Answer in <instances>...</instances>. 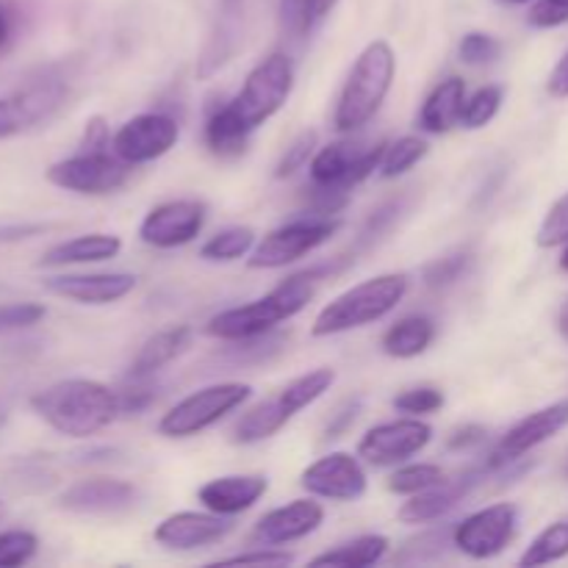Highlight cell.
<instances>
[{
	"instance_id": "obj_1",
	"label": "cell",
	"mask_w": 568,
	"mask_h": 568,
	"mask_svg": "<svg viewBox=\"0 0 568 568\" xmlns=\"http://www.w3.org/2000/svg\"><path fill=\"white\" fill-rule=\"evenodd\" d=\"M294 89V64L286 53H272L250 70L236 98L214 111L205 122V144L220 159L242 155L250 136L286 105Z\"/></svg>"
},
{
	"instance_id": "obj_2",
	"label": "cell",
	"mask_w": 568,
	"mask_h": 568,
	"mask_svg": "<svg viewBox=\"0 0 568 568\" xmlns=\"http://www.w3.org/2000/svg\"><path fill=\"white\" fill-rule=\"evenodd\" d=\"M331 272L333 266H314V270L297 272V275L286 277L281 286H275L270 294H264V297L214 314L209 320V325H205V333L220 338V342H255V338L275 331L281 322L294 320L300 311L308 308L320 283L325 281Z\"/></svg>"
},
{
	"instance_id": "obj_3",
	"label": "cell",
	"mask_w": 568,
	"mask_h": 568,
	"mask_svg": "<svg viewBox=\"0 0 568 568\" xmlns=\"http://www.w3.org/2000/svg\"><path fill=\"white\" fill-rule=\"evenodd\" d=\"M31 410L67 438H89L120 419V394L87 377H70L31 397Z\"/></svg>"
},
{
	"instance_id": "obj_4",
	"label": "cell",
	"mask_w": 568,
	"mask_h": 568,
	"mask_svg": "<svg viewBox=\"0 0 568 568\" xmlns=\"http://www.w3.org/2000/svg\"><path fill=\"white\" fill-rule=\"evenodd\" d=\"M394 75H397V55L386 39H375L361 50L338 94L333 125L342 133H353L364 128L372 116L381 111L392 92Z\"/></svg>"
},
{
	"instance_id": "obj_5",
	"label": "cell",
	"mask_w": 568,
	"mask_h": 568,
	"mask_svg": "<svg viewBox=\"0 0 568 568\" xmlns=\"http://www.w3.org/2000/svg\"><path fill=\"white\" fill-rule=\"evenodd\" d=\"M408 283L410 281L405 272H386V275L369 277V281L347 288V292L338 294L333 303H327L325 308L316 314L314 325H311V336H338V333L358 331V327L375 325V322L386 320V316L405 300Z\"/></svg>"
},
{
	"instance_id": "obj_6",
	"label": "cell",
	"mask_w": 568,
	"mask_h": 568,
	"mask_svg": "<svg viewBox=\"0 0 568 568\" xmlns=\"http://www.w3.org/2000/svg\"><path fill=\"white\" fill-rule=\"evenodd\" d=\"M386 144L388 142H375L369 148H353V144L336 142L316 150L308 164V175L320 214H336L347 203L349 192L375 175V170H381Z\"/></svg>"
},
{
	"instance_id": "obj_7",
	"label": "cell",
	"mask_w": 568,
	"mask_h": 568,
	"mask_svg": "<svg viewBox=\"0 0 568 568\" xmlns=\"http://www.w3.org/2000/svg\"><path fill=\"white\" fill-rule=\"evenodd\" d=\"M333 383H336V372L327 369V366L308 372V375L294 377V381L286 383L275 397L264 399V403H258L255 408H250L247 414L233 425V442L244 444V447L270 442V438L277 436L300 410L314 405L320 397H325L333 388Z\"/></svg>"
},
{
	"instance_id": "obj_8",
	"label": "cell",
	"mask_w": 568,
	"mask_h": 568,
	"mask_svg": "<svg viewBox=\"0 0 568 568\" xmlns=\"http://www.w3.org/2000/svg\"><path fill=\"white\" fill-rule=\"evenodd\" d=\"M253 397L250 383H214L200 392L183 397L175 408L166 410L159 422V433L164 438H192L214 427L236 408H242Z\"/></svg>"
},
{
	"instance_id": "obj_9",
	"label": "cell",
	"mask_w": 568,
	"mask_h": 568,
	"mask_svg": "<svg viewBox=\"0 0 568 568\" xmlns=\"http://www.w3.org/2000/svg\"><path fill=\"white\" fill-rule=\"evenodd\" d=\"M338 227H342L338 216H300V220H292L266 233L253 247L247 264L253 270H283V266L294 264L303 255L314 253L322 244L331 242Z\"/></svg>"
},
{
	"instance_id": "obj_10",
	"label": "cell",
	"mask_w": 568,
	"mask_h": 568,
	"mask_svg": "<svg viewBox=\"0 0 568 568\" xmlns=\"http://www.w3.org/2000/svg\"><path fill=\"white\" fill-rule=\"evenodd\" d=\"M128 175L131 164H125L114 150H78L44 172L48 183L75 194H111L128 181Z\"/></svg>"
},
{
	"instance_id": "obj_11",
	"label": "cell",
	"mask_w": 568,
	"mask_h": 568,
	"mask_svg": "<svg viewBox=\"0 0 568 568\" xmlns=\"http://www.w3.org/2000/svg\"><path fill=\"white\" fill-rule=\"evenodd\" d=\"M519 532V508L510 503L488 505L453 527V547L471 560H491L510 547Z\"/></svg>"
},
{
	"instance_id": "obj_12",
	"label": "cell",
	"mask_w": 568,
	"mask_h": 568,
	"mask_svg": "<svg viewBox=\"0 0 568 568\" xmlns=\"http://www.w3.org/2000/svg\"><path fill=\"white\" fill-rule=\"evenodd\" d=\"M430 442L433 427L419 416H405L369 427L358 444V458L375 469H388L419 455Z\"/></svg>"
},
{
	"instance_id": "obj_13",
	"label": "cell",
	"mask_w": 568,
	"mask_h": 568,
	"mask_svg": "<svg viewBox=\"0 0 568 568\" xmlns=\"http://www.w3.org/2000/svg\"><path fill=\"white\" fill-rule=\"evenodd\" d=\"M181 139V125L175 116L164 111H144L131 116L111 139V150L120 155L125 164H148L170 153Z\"/></svg>"
},
{
	"instance_id": "obj_14",
	"label": "cell",
	"mask_w": 568,
	"mask_h": 568,
	"mask_svg": "<svg viewBox=\"0 0 568 568\" xmlns=\"http://www.w3.org/2000/svg\"><path fill=\"white\" fill-rule=\"evenodd\" d=\"M205 216H209V209H205L203 200H166V203L148 211V216L139 225V239L155 250L183 247L200 236Z\"/></svg>"
},
{
	"instance_id": "obj_15",
	"label": "cell",
	"mask_w": 568,
	"mask_h": 568,
	"mask_svg": "<svg viewBox=\"0 0 568 568\" xmlns=\"http://www.w3.org/2000/svg\"><path fill=\"white\" fill-rule=\"evenodd\" d=\"M564 427H568V399L547 405V408L536 410V414L525 416L521 422H516L508 433L497 442V447L491 449V455L486 458L488 471L505 469V466L516 464V460L525 458L527 453H532L536 447L547 444L549 438L558 436Z\"/></svg>"
},
{
	"instance_id": "obj_16",
	"label": "cell",
	"mask_w": 568,
	"mask_h": 568,
	"mask_svg": "<svg viewBox=\"0 0 568 568\" xmlns=\"http://www.w3.org/2000/svg\"><path fill=\"white\" fill-rule=\"evenodd\" d=\"M300 486L311 497L331 499V503H355L366 494L369 480L361 466L358 455L349 453H331L325 458L314 460L308 469L300 475Z\"/></svg>"
},
{
	"instance_id": "obj_17",
	"label": "cell",
	"mask_w": 568,
	"mask_h": 568,
	"mask_svg": "<svg viewBox=\"0 0 568 568\" xmlns=\"http://www.w3.org/2000/svg\"><path fill=\"white\" fill-rule=\"evenodd\" d=\"M139 488L116 477H92L78 480L59 494L55 505L67 514L78 516H116L136 505Z\"/></svg>"
},
{
	"instance_id": "obj_18",
	"label": "cell",
	"mask_w": 568,
	"mask_h": 568,
	"mask_svg": "<svg viewBox=\"0 0 568 568\" xmlns=\"http://www.w3.org/2000/svg\"><path fill=\"white\" fill-rule=\"evenodd\" d=\"M486 475H488V466L483 464L477 466V469L460 471V475L453 477V480H444L438 483V486L427 488V491L414 494V497L399 508L397 519L403 521V525H427V521L442 519V516H447L449 510L458 508V505L464 503V499L469 497L483 480H486Z\"/></svg>"
},
{
	"instance_id": "obj_19",
	"label": "cell",
	"mask_w": 568,
	"mask_h": 568,
	"mask_svg": "<svg viewBox=\"0 0 568 568\" xmlns=\"http://www.w3.org/2000/svg\"><path fill=\"white\" fill-rule=\"evenodd\" d=\"M233 530V525L227 521V516L220 514H197V510H181V514H172L166 519L159 521V527L153 530L155 544H161L164 549H175V552H192V549L211 547V544H220L227 532Z\"/></svg>"
},
{
	"instance_id": "obj_20",
	"label": "cell",
	"mask_w": 568,
	"mask_h": 568,
	"mask_svg": "<svg viewBox=\"0 0 568 568\" xmlns=\"http://www.w3.org/2000/svg\"><path fill=\"white\" fill-rule=\"evenodd\" d=\"M325 521V508L314 499H294L283 508L270 510L258 519L253 530V541L261 547H286V544L303 541L316 532Z\"/></svg>"
},
{
	"instance_id": "obj_21",
	"label": "cell",
	"mask_w": 568,
	"mask_h": 568,
	"mask_svg": "<svg viewBox=\"0 0 568 568\" xmlns=\"http://www.w3.org/2000/svg\"><path fill=\"white\" fill-rule=\"evenodd\" d=\"M44 288L55 297L72 300L78 305H111L136 288L131 272H89V275H55L44 281Z\"/></svg>"
},
{
	"instance_id": "obj_22",
	"label": "cell",
	"mask_w": 568,
	"mask_h": 568,
	"mask_svg": "<svg viewBox=\"0 0 568 568\" xmlns=\"http://www.w3.org/2000/svg\"><path fill=\"white\" fill-rule=\"evenodd\" d=\"M266 491H270V480L264 475H225L200 486L197 499L211 514L233 519L253 508Z\"/></svg>"
},
{
	"instance_id": "obj_23",
	"label": "cell",
	"mask_w": 568,
	"mask_h": 568,
	"mask_svg": "<svg viewBox=\"0 0 568 568\" xmlns=\"http://www.w3.org/2000/svg\"><path fill=\"white\" fill-rule=\"evenodd\" d=\"M17 109L22 111V120L28 128L48 122L67 100V81L55 70H39L26 78L20 89L11 94Z\"/></svg>"
},
{
	"instance_id": "obj_24",
	"label": "cell",
	"mask_w": 568,
	"mask_h": 568,
	"mask_svg": "<svg viewBox=\"0 0 568 568\" xmlns=\"http://www.w3.org/2000/svg\"><path fill=\"white\" fill-rule=\"evenodd\" d=\"M122 253V239L114 233H87L75 236L70 242H61L50 247L39 258V266H81V264H100L111 261Z\"/></svg>"
},
{
	"instance_id": "obj_25",
	"label": "cell",
	"mask_w": 568,
	"mask_h": 568,
	"mask_svg": "<svg viewBox=\"0 0 568 568\" xmlns=\"http://www.w3.org/2000/svg\"><path fill=\"white\" fill-rule=\"evenodd\" d=\"M192 342V327L178 325L166 327V331H159L155 336H150L148 342L139 347V353L133 355L131 369H128V381H148L155 372L164 369L166 364L178 358L183 349Z\"/></svg>"
},
{
	"instance_id": "obj_26",
	"label": "cell",
	"mask_w": 568,
	"mask_h": 568,
	"mask_svg": "<svg viewBox=\"0 0 568 568\" xmlns=\"http://www.w3.org/2000/svg\"><path fill=\"white\" fill-rule=\"evenodd\" d=\"M466 103V81L464 78L453 75L447 81L438 83L427 100L422 103L419 111V128L425 133H447L455 125H460V114H464Z\"/></svg>"
},
{
	"instance_id": "obj_27",
	"label": "cell",
	"mask_w": 568,
	"mask_h": 568,
	"mask_svg": "<svg viewBox=\"0 0 568 568\" xmlns=\"http://www.w3.org/2000/svg\"><path fill=\"white\" fill-rule=\"evenodd\" d=\"M436 338V322L425 314L405 316V320L394 322L386 333H383V353L388 358L410 361L419 358L422 353H427V347Z\"/></svg>"
},
{
	"instance_id": "obj_28",
	"label": "cell",
	"mask_w": 568,
	"mask_h": 568,
	"mask_svg": "<svg viewBox=\"0 0 568 568\" xmlns=\"http://www.w3.org/2000/svg\"><path fill=\"white\" fill-rule=\"evenodd\" d=\"M388 538L386 536H361L355 541L342 544V547L331 549L325 555H316L311 566H338V568H366L375 566L386 558L388 552Z\"/></svg>"
},
{
	"instance_id": "obj_29",
	"label": "cell",
	"mask_w": 568,
	"mask_h": 568,
	"mask_svg": "<svg viewBox=\"0 0 568 568\" xmlns=\"http://www.w3.org/2000/svg\"><path fill=\"white\" fill-rule=\"evenodd\" d=\"M255 247V231L247 225L225 227L216 236H211L209 242L200 247V258L211 261V264H231V261L244 258V255L253 253Z\"/></svg>"
},
{
	"instance_id": "obj_30",
	"label": "cell",
	"mask_w": 568,
	"mask_h": 568,
	"mask_svg": "<svg viewBox=\"0 0 568 568\" xmlns=\"http://www.w3.org/2000/svg\"><path fill=\"white\" fill-rule=\"evenodd\" d=\"M568 558V519L555 521L547 530L536 536V541L527 547V552L519 558V566L536 568L558 564V560Z\"/></svg>"
},
{
	"instance_id": "obj_31",
	"label": "cell",
	"mask_w": 568,
	"mask_h": 568,
	"mask_svg": "<svg viewBox=\"0 0 568 568\" xmlns=\"http://www.w3.org/2000/svg\"><path fill=\"white\" fill-rule=\"evenodd\" d=\"M430 153V144L419 136H399L397 142L386 144V153L381 161V178L392 181V178L405 175L414 170L425 155Z\"/></svg>"
},
{
	"instance_id": "obj_32",
	"label": "cell",
	"mask_w": 568,
	"mask_h": 568,
	"mask_svg": "<svg viewBox=\"0 0 568 568\" xmlns=\"http://www.w3.org/2000/svg\"><path fill=\"white\" fill-rule=\"evenodd\" d=\"M447 480L442 466L436 464H408L399 466L392 477H388V491L397 497H414V494L427 491V488L438 486Z\"/></svg>"
},
{
	"instance_id": "obj_33",
	"label": "cell",
	"mask_w": 568,
	"mask_h": 568,
	"mask_svg": "<svg viewBox=\"0 0 568 568\" xmlns=\"http://www.w3.org/2000/svg\"><path fill=\"white\" fill-rule=\"evenodd\" d=\"M505 89L503 87H480L475 94H469L464 103V114H460V128L466 131H480L486 128L494 116L503 109Z\"/></svg>"
},
{
	"instance_id": "obj_34",
	"label": "cell",
	"mask_w": 568,
	"mask_h": 568,
	"mask_svg": "<svg viewBox=\"0 0 568 568\" xmlns=\"http://www.w3.org/2000/svg\"><path fill=\"white\" fill-rule=\"evenodd\" d=\"M39 538L31 530H3L0 532V568L26 566L37 558Z\"/></svg>"
},
{
	"instance_id": "obj_35",
	"label": "cell",
	"mask_w": 568,
	"mask_h": 568,
	"mask_svg": "<svg viewBox=\"0 0 568 568\" xmlns=\"http://www.w3.org/2000/svg\"><path fill=\"white\" fill-rule=\"evenodd\" d=\"M499 53H503V44H499V39L491 37V33H483V31H469L458 44L460 61L469 67L491 64V61L499 59Z\"/></svg>"
},
{
	"instance_id": "obj_36",
	"label": "cell",
	"mask_w": 568,
	"mask_h": 568,
	"mask_svg": "<svg viewBox=\"0 0 568 568\" xmlns=\"http://www.w3.org/2000/svg\"><path fill=\"white\" fill-rule=\"evenodd\" d=\"M444 403H447L444 392L433 386L408 388V392H403L399 397H394V408H397L399 414H408V416L436 414V410L444 408Z\"/></svg>"
},
{
	"instance_id": "obj_37",
	"label": "cell",
	"mask_w": 568,
	"mask_h": 568,
	"mask_svg": "<svg viewBox=\"0 0 568 568\" xmlns=\"http://www.w3.org/2000/svg\"><path fill=\"white\" fill-rule=\"evenodd\" d=\"M471 266V253L460 250V253L447 255V258H438L433 264L425 266V283L430 288H444V286H453L455 281L466 275V270Z\"/></svg>"
},
{
	"instance_id": "obj_38",
	"label": "cell",
	"mask_w": 568,
	"mask_h": 568,
	"mask_svg": "<svg viewBox=\"0 0 568 568\" xmlns=\"http://www.w3.org/2000/svg\"><path fill=\"white\" fill-rule=\"evenodd\" d=\"M536 242H538V247H544V250L564 247V244L568 242V192L552 205V209L547 211L541 227H538Z\"/></svg>"
},
{
	"instance_id": "obj_39",
	"label": "cell",
	"mask_w": 568,
	"mask_h": 568,
	"mask_svg": "<svg viewBox=\"0 0 568 568\" xmlns=\"http://www.w3.org/2000/svg\"><path fill=\"white\" fill-rule=\"evenodd\" d=\"M314 153H316V131H303L292 144H288L283 159L277 161L275 178H281V181L283 178H292L294 172H300L311 159H314Z\"/></svg>"
},
{
	"instance_id": "obj_40",
	"label": "cell",
	"mask_w": 568,
	"mask_h": 568,
	"mask_svg": "<svg viewBox=\"0 0 568 568\" xmlns=\"http://www.w3.org/2000/svg\"><path fill=\"white\" fill-rule=\"evenodd\" d=\"M48 308L42 303H11L0 305V333L33 327L44 320Z\"/></svg>"
},
{
	"instance_id": "obj_41",
	"label": "cell",
	"mask_w": 568,
	"mask_h": 568,
	"mask_svg": "<svg viewBox=\"0 0 568 568\" xmlns=\"http://www.w3.org/2000/svg\"><path fill=\"white\" fill-rule=\"evenodd\" d=\"M527 22H530L532 28H541V31H547V28L566 26L568 0H536L530 9V14H527Z\"/></svg>"
},
{
	"instance_id": "obj_42",
	"label": "cell",
	"mask_w": 568,
	"mask_h": 568,
	"mask_svg": "<svg viewBox=\"0 0 568 568\" xmlns=\"http://www.w3.org/2000/svg\"><path fill=\"white\" fill-rule=\"evenodd\" d=\"M288 566L294 564V555L281 552L277 547H261L253 549V552H239L231 555V558L216 560V566Z\"/></svg>"
},
{
	"instance_id": "obj_43",
	"label": "cell",
	"mask_w": 568,
	"mask_h": 568,
	"mask_svg": "<svg viewBox=\"0 0 568 568\" xmlns=\"http://www.w3.org/2000/svg\"><path fill=\"white\" fill-rule=\"evenodd\" d=\"M447 538H453V530H433L427 532V536L416 538V541H408L405 544L403 555H399V564H414V560H427V549H430L433 555H442L444 547H447Z\"/></svg>"
},
{
	"instance_id": "obj_44",
	"label": "cell",
	"mask_w": 568,
	"mask_h": 568,
	"mask_svg": "<svg viewBox=\"0 0 568 568\" xmlns=\"http://www.w3.org/2000/svg\"><path fill=\"white\" fill-rule=\"evenodd\" d=\"M281 11V31L288 39L311 37L308 22H305V0H277Z\"/></svg>"
},
{
	"instance_id": "obj_45",
	"label": "cell",
	"mask_w": 568,
	"mask_h": 568,
	"mask_svg": "<svg viewBox=\"0 0 568 568\" xmlns=\"http://www.w3.org/2000/svg\"><path fill=\"white\" fill-rule=\"evenodd\" d=\"M358 410H361V399H347V403L331 416V422H327L325 438H342L344 433L349 430V425L358 419Z\"/></svg>"
},
{
	"instance_id": "obj_46",
	"label": "cell",
	"mask_w": 568,
	"mask_h": 568,
	"mask_svg": "<svg viewBox=\"0 0 568 568\" xmlns=\"http://www.w3.org/2000/svg\"><path fill=\"white\" fill-rule=\"evenodd\" d=\"M22 131H28L22 111L11 98H0V139H11Z\"/></svg>"
},
{
	"instance_id": "obj_47",
	"label": "cell",
	"mask_w": 568,
	"mask_h": 568,
	"mask_svg": "<svg viewBox=\"0 0 568 568\" xmlns=\"http://www.w3.org/2000/svg\"><path fill=\"white\" fill-rule=\"evenodd\" d=\"M486 442V427L480 425H464L447 438V449L449 453H469L471 447Z\"/></svg>"
},
{
	"instance_id": "obj_48",
	"label": "cell",
	"mask_w": 568,
	"mask_h": 568,
	"mask_svg": "<svg viewBox=\"0 0 568 568\" xmlns=\"http://www.w3.org/2000/svg\"><path fill=\"white\" fill-rule=\"evenodd\" d=\"M111 133L109 125H105L103 116H92L83 128V136H81V150H109L111 144Z\"/></svg>"
},
{
	"instance_id": "obj_49",
	"label": "cell",
	"mask_w": 568,
	"mask_h": 568,
	"mask_svg": "<svg viewBox=\"0 0 568 568\" xmlns=\"http://www.w3.org/2000/svg\"><path fill=\"white\" fill-rule=\"evenodd\" d=\"M155 399V394L150 388H128V392L120 394V414H139V410L148 408Z\"/></svg>"
},
{
	"instance_id": "obj_50",
	"label": "cell",
	"mask_w": 568,
	"mask_h": 568,
	"mask_svg": "<svg viewBox=\"0 0 568 568\" xmlns=\"http://www.w3.org/2000/svg\"><path fill=\"white\" fill-rule=\"evenodd\" d=\"M338 0H305V22H308V33H314L322 22L331 17L336 9Z\"/></svg>"
},
{
	"instance_id": "obj_51",
	"label": "cell",
	"mask_w": 568,
	"mask_h": 568,
	"mask_svg": "<svg viewBox=\"0 0 568 568\" xmlns=\"http://www.w3.org/2000/svg\"><path fill=\"white\" fill-rule=\"evenodd\" d=\"M547 92L552 94V98H568V50L560 55V61L555 64V70L549 72Z\"/></svg>"
},
{
	"instance_id": "obj_52",
	"label": "cell",
	"mask_w": 568,
	"mask_h": 568,
	"mask_svg": "<svg viewBox=\"0 0 568 568\" xmlns=\"http://www.w3.org/2000/svg\"><path fill=\"white\" fill-rule=\"evenodd\" d=\"M11 39H14V14H11L9 6L0 0V55L9 50Z\"/></svg>"
},
{
	"instance_id": "obj_53",
	"label": "cell",
	"mask_w": 568,
	"mask_h": 568,
	"mask_svg": "<svg viewBox=\"0 0 568 568\" xmlns=\"http://www.w3.org/2000/svg\"><path fill=\"white\" fill-rule=\"evenodd\" d=\"M42 231V225H11L0 227V242H20V239L33 236V233Z\"/></svg>"
},
{
	"instance_id": "obj_54",
	"label": "cell",
	"mask_w": 568,
	"mask_h": 568,
	"mask_svg": "<svg viewBox=\"0 0 568 568\" xmlns=\"http://www.w3.org/2000/svg\"><path fill=\"white\" fill-rule=\"evenodd\" d=\"M558 331H560V336H564L568 342V300H566L564 308H560V314H558Z\"/></svg>"
},
{
	"instance_id": "obj_55",
	"label": "cell",
	"mask_w": 568,
	"mask_h": 568,
	"mask_svg": "<svg viewBox=\"0 0 568 568\" xmlns=\"http://www.w3.org/2000/svg\"><path fill=\"white\" fill-rule=\"evenodd\" d=\"M560 270L568 272V242L564 244V253H560Z\"/></svg>"
},
{
	"instance_id": "obj_56",
	"label": "cell",
	"mask_w": 568,
	"mask_h": 568,
	"mask_svg": "<svg viewBox=\"0 0 568 568\" xmlns=\"http://www.w3.org/2000/svg\"><path fill=\"white\" fill-rule=\"evenodd\" d=\"M508 6H525V3H536V0H503Z\"/></svg>"
},
{
	"instance_id": "obj_57",
	"label": "cell",
	"mask_w": 568,
	"mask_h": 568,
	"mask_svg": "<svg viewBox=\"0 0 568 568\" xmlns=\"http://www.w3.org/2000/svg\"><path fill=\"white\" fill-rule=\"evenodd\" d=\"M239 3H242V0H225V6H227V9H236Z\"/></svg>"
},
{
	"instance_id": "obj_58",
	"label": "cell",
	"mask_w": 568,
	"mask_h": 568,
	"mask_svg": "<svg viewBox=\"0 0 568 568\" xmlns=\"http://www.w3.org/2000/svg\"><path fill=\"white\" fill-rule=\"evenodd\" d=\"M0 519H3V505H0Z\"/></svg>"
}]
</instances>
